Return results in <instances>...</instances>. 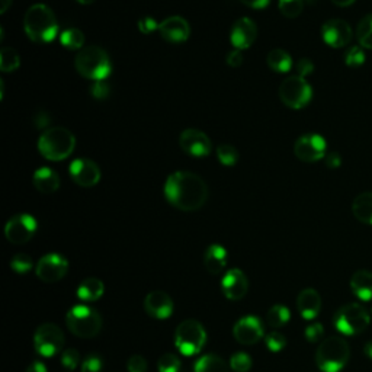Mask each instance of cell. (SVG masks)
I'll use <instances>...</instances> for the list:
<instances>
[{"label": "cell", "instance_id": "cell-1", "mask_svg": "<svg viewBox=\"0 0 372 372\" xmlns=\"http://www.w3.org/2000/svg\"><path fill=\"white\" fill-rule=\"evenodd\" d=\"M164 196L175 208L192 213L204 207L208 199V186L201 176L181 171L167 178Z\"/></svg>", "mask_w": 372, "mask_h": 372}, {"label": "cell", "instance_id": "cell-2", "mask_svg": "<svg viewBox=\"0 0 372 372\" xmlns=\"http://www.w3.org/2000/svg\"><path fill=\"white\" fill-rule=\"evenodd\" d=\"M23 29L33 43H51L58 32L54 12L44 4L32 5L23 18Z\"/></svg>", "mask_w": 372, "mask_h": 372}, {"label": "cell", "instance_id": "cell-3", "mask_svg": "<svg viewBox=\"0 0 372 372\" xmlns=\"http://www.w3.org/2000/svg\"><path fill=\"white\" fill-rule=\"evenodd\" d=\"M75 65L80 76L93 82L107 80L112 72V63L108 53L97 46L83 47L76 55Z\"/></svg>", "mask_w": 372, "mask_h": 372}, {"label": "cell", "instance_id": "cell-4", "mask_svg": "<svg viewBox=\"0 0 372 372\" xmlns=\"http://www.w3.org/2000/svg\"><path fill=\"white\" fill-rule=\"evenodd\" d=\"M76 147V139L70 129L53 127L46 129L38 140V150L47 160L58 161L69 157Z\"/></svg>", "mask_w": 372, "mask_h": 372}, {"label": "cell", "instance_id": "cell-5", "mask_svg": "<svg viewBox=\"0 0 372 372\" xmlns=\"http://www.w3.org/2000/svg\"><path fill=\"white\" fill-rule=\"evenodd\" d=\"M351 349L344 337L331 336L324 339L317 352L316 363L323 372H339L349 361Z\"/></svg>", "mask_w": 372, "mask_h": 372}, {"label": "cell", "instance_id": "cell-6", "mask_svg": "<svg viewBox=\"0 0 372 372\" xmlns=\"http://www.w3.org/2000/svg\"><path fill=\"white\" fill-rule=\"evenodd\" d=\"M65 324L80 339H92L102 329V317L92 307L76 306L67 313Z\"/></svg>", "mask_w": 372, "mask_h": 372}, {"label": "cell", "instance_id": "cell-7", "mask_svg": "<svg viewBox=\"0 0 372 372\" xmlns=\"http://www.w3.org/2000/svg\"><path fill=\"white\" fill-rule=\"evenodd\" d=\"M207 344V331L199 321L185 320L175 331V345L185 356L198 355Z\"/></svg>", "mask_w": 372, "mask_h": 372}, {"label": "cell", "instance_id": "cell-8", "mask_svg": "<svg viewBox=\"0 0 372 372\" xmlns=\"http://www.w3.org/2000/svg\"><path fill=\"white\" fill-rule=\"evenodd\" d=\"M333 323L342 334L355 336L369 326V314L361 304L351 302L337 310Z\"/></svg>", "mask_w": 372, "mask_h": 372}, {"label": "cell", "instance_id": "cell-9", "mask_svg": "<svg viewBox=\"0 0 372 372\" xmlns=\"http://www.w3.org/2000/svg\"><path fill=\"white\" fill-rule=\"evenodd\" d=\"M313 89L310 83L301 76H289L280 86V97L282 104L291 110H301L312 100Z\"/></svg>", "mask_w": 372, "mask_h": 372}, {"label": "cell", "instance_id": "cell-10", "mask_svg": "<svg viewBox=\"0 0 372 372\" xmlns=\"http://www.w3.org/2000/svg\"><path fill=\"white\" fill-rule=\"evenodd\" d=\"M33 346H36L37 354L43 358H53L63 351L64 333L58 326L53 323H44L33 334Z\"/></svg>", "mask_w": 372, "mask_h": 372}, {"label": "cell", "instance_id": "cell-11", "mask_svg": "<svg viewBox=\"0 0 372 372\" xmlns=\"http://www.w3.org/2000/svg\"><path fill=\"white\" fill-rule=\"evenodd\" d=\"M37 220L29 214L14 216L5 227V235L12 245H23L29 242L37 233Z\"/></svg>", "mask_w": 372, "mask_h": 372}, {"label": "cell", "instance_id": "cell-12", "mask_svg": "<svg viewBox=\"0 0 372 372\" xmlns=\"http://www.w3.org/2000/svg\"><path fill=\"white\" fill-rule=\"evenodd\" d=\"M326 140L319 134H304L295 142L294 153L297 159L306 163H314L326 157Z\"/></svg>", "mask_w": 372, "mask_h": 372}, {"label": "cell", "instance_id": "cell-13", "mask_svg": "<svg viewBox=\"0 0 372 372\" xmlns=\"http://www.w3.org/2000/svg\"><path fill=\"white\" fill-rule=\"evenodd\" d=\"M67 270H69V262L65 257L57 253H48L38 260L36 274L43 282L53 284L61 281L65 277Z\"/></svg>", "mask_w": 372, "mask_h": 372}, {"label": "cell", "instance_id": "cell-14", "mask_svg": "<svg viewBox=\"0 0 372 372\" xmlns=\"http://www.w3.org/2000/svg\"><path fill=\"white\" fill-rule=\"evenodd\" d=\"M352 28L344 19H329L321 26L323 41L331 48H342L348 46L352 40Z\"/></svg>", "mask_w": 372, "mask_h": 372}, {"label": "cell", "instance_id": "cell-15", "mask_svg": "<svg viewBox=\"0 0 372 372\" xmlns=\"http://www.w3.org/2000/svg\"><path fill=\"white\" fill-rule=\"evenodd\" d=\"M181 149L192 157H206L211 153V140L206 132L195 128L185 129L179 137Z\"/></svg>", "mask_w": 372, "mask_h": 372}, {"label": "cell", "instance_id": "cell-16", "mask_svg": "<svg viewBox=\"0 0 372 372\" xmlns=\"http://www.w3.org/2000/svg\"><path fill=\"white\" fill-rule=\"evenodd\" d=\"M69 172L72 179L83 188H92L100 181V169L99 166L89 159H76L72 161Z\"/></svg>", "mask_w": 372, "mask_h": 372}, {"label": "cell", "instance_id": "cell-17", "mask_svg": "<svg viewBox=\"0 0 372 372\" xmlns=\"http://www.w3.org/2000/svg\"><path fill=\"white\" fill-rule=\"evenodd\" d=\"M257 37V26L250 18L235 21L230 31V41L235 50H246L253 46Z\"/></svg>", "mask_w": 372, "mask_h": 372}, {"label": "cell", "instance_id": "cell-18", "mask_svg": "<svg viewBox=\"0 0 372 372\" xmlns=\"http://www.w3.org/2000/svg\"><path fill=\"white\" fill-rule=\"evenodd\" d=\"M233 336L240 345L250 346L263 337V326L257 317L246 316L234 324Z\"/></svg>", "mask_w": 372, "mask_h": 372}, {"label": "cell", "instance_id": "cell-19", "mask_svg": "<svg viewBox=\"0 0 372 372\" xmlns=\"http://www.w3.org/2000/svg\"><path fill=\"white\" fill-rule=\"evenodd\" d=\"M159 32L166 41L181 44L189 38L191 26L182 16H169L159 23Z\"/></svg>", "mask_w": 372, "mask_h": 372}, {"label": "cell", "instance_id": "cell-20", "mask_svg": "<svg viewBox=\"0 0 372 372\" xmlns=\"http://www.w3.org/2000/svg\"><path fill=\"white\" fill-rule=\"evenodd\" d=\"M221 289L225 298L231 301H239L248 294L249 289L248 278L240 269H230L223 277Z\"/></svg>", "mask_w": 372, "mask_h": 372}, {"label": "cell", "instance_id": "cell-21", "mask_svg": "<svg viewBox=\"0 0 372 372\" xmlns=\"http://www.w3.org/2000/svg\"><path fill=\"white\" fill-rule=\"evenodd\" d=\"M144 309L150 317L164 320L174 313V301L163 291H153L144 299Z\"/></svg>", "mask_w": 372, "mask_h": 372}, {"label": "cell", "instance_id": "cell-22", "mask_svg": "<svg viewBox=\"0 0 372 372\" xmlns=\"http://www.w3.org/2000/svg\"><path fill=\"white\" fill-rule=\"evenodd\" d=\"M297 307L302 319L313 320L321 310V298L313 288L302 289L297 298Z\"/></svg>", "mask_w": 372, "mask_h": 372}, {"label": "cell", "instance_id": "cell-23", "mask_svg": "<svg viewBox=\"0 0 372 372\" xmlns=\"http://www.w3.org/2000/svg\"><path fill=\"white\" fill-rule=\"evenodd\" d=\"M32 182L41 193H53L60 188V178L51 167H40L33 172Z\"/></svg>", "mask_w": 372, "mask_h": 372}, {"label": "cell", "instance_id": "cell-24", "mask_svg": "<svg viewBox=\"0 0 372 372\" xmlns=\"http://www.w3.org/2000/svg\"><path fill=\"white\" fill-rule=\"evenodd\" d=\"M204 265L211 275H220L227 266V250L221 245H211L206 250Z\"/></svg>", "mask_w": 372, "mask_h": 372}, {"label": "cell", "instance_id": "cell-25", "mask_svg": "<svg viewBox=\"0 0 372 372\" xmlns=\"http://www.w3.org/2000/svg\"><path fill=\"white\" fill-rule=\"evenodd\" d=\"M351 289L361 301L372 299V272L365 269L358 270L351 278Z\"/></svg>", "mask_w": 372, "mask_h": 372}, {"label": "cell", "instance_id": "cell-26", "mask_svg": "<svg viewBox=\"0 0 372 372\" xmlns=\"http://www.w3.org/2000/svg\"><path fill=\"white\" fill-rule=\"evenodd\" d=\"M352 213L358 221L372 225V192H362L354 199Z\"/></svg>", "mask_w": 372, "mask_h": 372}, {"label": "cell", "instance_id": "cell-27", "mask_svg": "<svg viewBox=\"0 0 372 372\" xmlns=\"http://www.w3.org/2000/svg\"><path fill=\"white\" fill-rule=\"evenodd\" d=\"M105 292L104 282L97 278H86L78 288V298L85 302L97 301Z\"/></svg>", "mask_w": 372, "mask_h": 372}, {"label": "cell", "instance_id": "cell-28", "mask_svg": "<svg viewBox=\"0 0 372 372\" xmlns=\"http://www.w3.org/2000/svg\"><path fill=\"white\" fill-rule=\"evenodd\" d=\"M266 63L270 69L277 73H287L291 70V67H292L291 55L285 50H281V48H275L270 51L267 54Z\"/></svg>", "mask_w": 372, "mask_h": 372}, {"label": "cell", "instance_id": "cell-29", "mask_svg": "<svg viewBox=\"0 0 372 372\" xmlns=\"http://www.w3.org/2000/svg\"><path fill=\"white\" fill-rule=\"evenodd\" d=\"M195 372H230V369L223 358L210 354L196 361Z\"/></svg>", "mask_w": 372, "mask_h": 372}, {"label": "cell", "instance_id": "cell-30", "mask_svg": "<svg viewBox=\"0 0 372 372\" xmlns=\"http://www.w3.org/2000/svg\"><path fill=\"white\" fill-rule=\"evenodd\" d=\"M60 43L69 50H82L85 44V33L78 28H67L61 32Z\"/></svg>", "mask_w": 372, "mask_h": 372}, {"label": "cell", "instance_id": "cell-31", "mask_svg": "<svg viewBox=\"0 0 372 372\" xmlns=\"http://www.w3.org/2000/svg\"><path fill=\"white\" fill-rule=\"evenodd\" d=\"M356 40L362 48L372 50V14L363 16L358 23Z\"/></svg>", "mask_w": 372, "mask_h": 372}, {"label": "cell", "instance_id": "cell-32", "mask_svg": "<svg viewBox=\"0 0 372 372\" xmlns=\"http://www.w3.org/2000/svg\"><path fill=\"white\" fill-rule=\"evenodd\" d=\"M289 319H291V313L285 306H282V304H277V306H274L267 312L266 316L267 324L272 329L284 327L289 321Z\"/></svg>", "mask_w": 372, "mask_h": 372}, {"label": "cell", "instance_id": "cell-33", "mask_svg": "<svg viewBox=\"0 0 372 372\" xmlns=\"http://www.w3.org/2000/svg\"><path fill=\"white\" fill-rule=\"evenodd\" d=\"M21 64L19 54L9 47H5L0 50V70L4 73H11L15 72Z\"/></svg>", "mask_w": 372, "mask_h": 372}, {"label": "cell", "instance_id": "cell-34", "mask_svg": "<svg viewBox=\"0 0 372 372\" xmlns=\"http://www.w3.org/2000/svg\"><path fill=\"white\" fill-rule=\"evenodd\" d=\"M218 161L224 166H233L239 160V152L231 144H221L217 149Z\"/></svg>", "mask_w": 372, "mask_h": 372}, {"label": "cell", "instance_id": "cell-35", "mask_svg": "<svg viewBox=\"0 0 372 372\" xmlns=\"http://www.w3.org/2000/svg\"><path fill=\"white\" fill-rule=\"evenodd\" d=\"M304 9V0H280V11L285 18L294 19L301 15Z\"/></svg>", "mask_w": 372, "mask_h": 372}, {"label": "cell", "instance_id": "cell-36", "mask_svg": "<svg viewBox=\"0 0 372 372\" xmlns=\"http://www.w3.org/2000/svg\"><path fill=\"white\" fill-rule=\"evenodd\" d=\"M159 372H181L182 362L174 354H164L157 362Z\"/></svg>", "mask_w": 372, "mask_h": 372}, {"label": "cell", "instance_id": "cell-37", "mask_svg": "<svg viewBox=\"0 0 372 372\" xmlns=\"http://www.w3.org/2000/svg\"><path fill=\"white\" fill-rule=\"evenodd\" d=\"M230 366L234 372H249L252 368V359L248 354L238 352L231 356Z\"/></svg>", "mask_w": 372, "mask_h": 372}, {"label": "cell", "instance_id": "cell-38", "mask_svg": "<svg viewBox=\"0 0 372 372\" xmlns=\"http://www.w3.org/2000/svg\"><path fill=\"white\" fill-rule=\"evenodd\" d=\"M32 266H33V260L25 253H18L11 260V267L16 274H26L32 269Z\"/></svg>", "mask_w": 372, "mask_h": 372}, {"label": "cell", "instance_id": "cell-39", "mask_svg": "<svg viewBox=\"0 0 372 372\" xmlns=\"http://www.w3.org/2000/svg\"><path fill=\"white\" fill-rule=\"evenodd\" d=\"M265 344L270 352H281L287 346V339L280 331H270L265 337Z\"/></svg>", "mask_w": 372, "mask_h": 372}, {"label": "cell", "instance_id": "cell-40", "mask_svg": "<svg viewBox=\"0 0 372 372\" xmlns=\"http://www.w3.org/2000/svg\"><path fill=\"white\" fill-rule=\"evenodd\" d=\"M366 60L362 47H352L345 54V64L348 67H361Z\"/></svg>", "mask_w": 372, "mask_h": 372}, {"label": "cell", "instance_id": "cell-41", "mask_svg": "<svg viewBox=\"0 0 372 372\" xmlns=\"http://www.w3.org/2000/svg\"><path fill=\"white\" fill-rule=\"evenodd\" d=\"M61 363L65 369H69V371H75L78 368V365L80 363V355L76 349L70 348V349H67L61 354Z\"/></svg>", "mask_w": 372, "mask_h": 372}, {"label": "cell", "instance_id": "cell-42", "mask_svg": "<svg viewBox=\"0 0 372 372\" xmlns=\"http://www.w3.org/2000/svg\"><path fill=\"white\" fill-rule=\"evenodd\" d=\"M90 93L95 99L97 100H105L110 97L111 95V86L105 82V80H99V82H95L90 87Z\"/></svg>", "mask_w": 372, "mask_h": 372}, {"label": "cell", "instance_id": "cell-43", "mask_svg": "<svg viewBox=\"0 0 372 372\" xmlns=\"http://www.w3.org/2000/svg\"><path fill=\"white\" fill-rule=\"evenodd\" d=\"M104 361L97 355L87 356L82 363V372H102Z\"/></svg>", "mask_w": 372, "mask_h": 372}, {"label": "cell", "instance_id": "cell-44", "mask_svg": "<svg viewBox=\"0 0 372 372\" xmlns=\"http://www.w3.org/2000/svg\"><path fill=\"white\" fill-rule=\"evenodd\" d=\"M304 334H306V339L312 344H316V342H320L321 337L324 336V329L320 323H314V324H310L306 331H304Z\"/></svg>", "mask_w": 372, "mask_h": 372}, {"label": "cell", "instance_id": "cell-45", "mask_svg": "<svg viewBox=\"0 0 372 372\" xmlns=\"http://www.w3.org/2000/svg\"><path fill=\"white\" fill-rule=\"evenodd\" d=\"M128 372H146L147 371V362L143 356L134 355L127 362Z\"/></svg>", "mask_w": 372, "mask_h": 372}, {"label": "cell", "instance_id": "cell-46", "mask_svg": "<svg viewBox=\"0 0 372 372\" xmlns=\"http://www.w3.org/2000/svg\"><path fill=\"white\" fill-rule=\"evenodd\" d=\"M313 70H314V64L309 58H301L297 63V73H298V76H301L304 79H306V76L312 75Z\"/></svg>", "mask_w": 372, "mask_h": 372}, {"label": "cell", "instance_id": "cell-47", "mask_svg": "<svg viewBox=\"0 0 372 372\" xmlns=\"http://www.w3.org/2000/svg\"><path fill=\"white\" fill-rule=\"evenodd\" d=\"M137 25H139L140 32H143V33H152V32H154L156 29H159V23H157V22L154 21V18H152V16H144V18H142Z\"/></svg>", "mask_w": 372, "mask_h": 372}, {"label": "cell", "instance_id": "cell-48", "mask_svg": "<svg viewBox=\"0 0 372 372\" xmlns=\"http://www.w3.org/2000/svg\"><path fill=\"white\" fill-rule=\"evenodd\" d=\"M51 122V117L47 111H38L36 115H33V124H36L37 128H46Z\"/></svg>", "mask_w": 372, "mask_h": 372}, {"label": "cell", "instance_id": "cell-49", "mask_svg": "<svg viewBox=\"0 0 372 372\" xmlns=\"http://www.w3.org/2000/svg\"><path fill=\"white\" fill-rule=\"evenodd\" d=\"M243 63V54L240 50H233L227 54V64L230 67H240Z\"/></svg>", "mask_w": 372, "mask_h": 372}, {"label": "cell", "instance_id": "cell-50", "mask_svg": "<svg viewBox=\"0 0 372 372\" xmlns=\"http://www.w3.org/2000/svg\"><path fill=\"white\" fill-rule=\"evenodd\" d=\"M324 161H326V166H327L329 169H337V167H339V166L342 164L341 154H339V153H336V152L326 154Z\"/></svg>", "mask_w": 372, "mask_h": 372}, {"label": "cell", "instance_id": "cell-51", "mask_svg": "<svg viewBox=\"0 0 372 372\" xmlns=\"http://www.w3.org/2000/svg\"><path fill=\"white\" fill-rule=\"evenodd\" d=\"M240 2L252 9H265L270 0H240Z\"/></svg>", "mask_w": 372, "mask_h": 372}, {"label": "cell", "instance_id": "cell-52", "mask_svg": "<svg viewBox=\"0 0 372 372\" xmlns=\"http://www.w3.org/2000/svg\"><path fill=\"white\" fill-rule=\"evenodd\" d=\"M26 372H48V369H47V366H46L43 362L36 361V362H32V363L28 366Z\"/></svg>", "mask_w": 372, "mask_h": 372}, {"label": "cell", "instance_id": "cell-53", "mask_svg": "<svg viewBox=\"0 0 372 372\" xmlns=\"http://www.w3.org/2000/svg\"><path fill=\"white\" fill-rule=\"evenodd\" d=\"M354 2H355V0H331V4H334L336 6H339V8H348Z\"/></svg>", "mask_w": 372, "mask_h": 372}, {"label": "cell", "instance_id": "cell-54", "mask_svg": "<svg viewBox=\"0 0 372 372\" xmlns=\"http://www.w3.org/2000/svg\"><path fill=\"white\" fill-rule=\"evenodd\" d=\"M11 4H12V0H0V5H2L0 6V14H5L9 9Z\"/></svg>", "mask_w": 372, "mask_h": 372}, {"label": "cell", "instance_id": "cell-55", "mask_svg": "<svg viewBox=\"0 0 372 372\" xmlns=\"http://www.w3.org/2000/svg\"><path fill=\"white\" fill-rule=\"evenodd\" d=\"M363 352H365V355L372 361V341L371 342H368L366 345H365V348H363Z\"/></svg>", "mask_w": 372, "mask_h": 372}, {"label": "cell", "instance_id": "cell-56", "mask_svg": "<svg viewBox=\"0 0 372 372\" xmlns=\"http://www.w3.org/2000/svg\"><path fill=\"white\" fill-rule=\"evenodd\" d=\"M78 2L82 5H92L93 2H96V0H78Z\"/></svg>", "mask_w": 372, "mask_h": 372}, {"label": "cell", "instance_id": "cell-57", "mask_svg": "<svg viewBox=\"0 0 372 372\" xmlns=\"http://www.w3.org/2000/svg\"><path fill=\"white\" fill-rule=\"evenodd\" d=\"M304 2H309V4H313V2H314V0H304Z\"/></svg>", "mask_w": 372, "mask_h": 372}]
</instances>
